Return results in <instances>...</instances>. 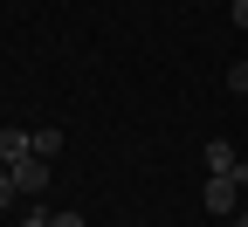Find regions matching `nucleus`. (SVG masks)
Listing matches in <instances>:
<instances>
[{"label": "nucleus", "instance_id": "39448f33", "mask_svg": "<svg viewBox=\"0 0 248 227\" xmlns=\"http://www.w3.org/2000/svg\"><path fill=\"white\" fill-rule=\"evenodd\" d=\"M62 151V131H55V124H42V131H35V158H55Z\"/></svg>", "mask_w": 248, "mask_h": 227}, {"label": "nucleus", "instance_id": "9d476101", "mask_svg": "<svg viewBox=\"0 0 248 227\" xmlns=\"http://www.w3.org/2000/svg\"><path fill=\"white\" fill-rule=\"evenodd\" d=\"M234 227H248V213H234Z\"/></svg>", "mask_w": 248, "mask_h": 227}, {"label": "nucleus", "instance_id": "20e7f679", "mask_svg": "<svg viewBox=\"0 0 248 227\" xmlns=\"http://www.w3.org/2000/svg\"><path fill=\"white\" fill-rule=\"evenodd\" d=\"M28 151H35V131H21V124H0V166H21Z\"/></svg>", "mask_w": 248, "mask_h": 227}, {"label": "nucleus", "instance_id": "1a4fd4ad", "mask_svg": "<svg viewBox=\"0 0 248 227\" xmlns=\"http://www.w3.org/2000/svg\"><path fill=\"white\" fill-rule=\"evenodd\" d=\"M234 28H248V0H234Z\"/></svg>", "mask_w": 248, "mask_h": 227}, {"label": "nucleus", "instance_id": "0eeeda50", "mask_svg": "<svg viewBox=\"0 0 248 227\" xmlns=\"http://www.w3.org/2000/svg\"><path fill=\"white\" fill-rule=\"evenodd\" d=\"M7 200H21V193H14V172L0 166V207H7Z\"/></svg>", "mask_w": 248, "mask_h": 227}, {"label": "nucleus", "instance_id": "f03ea898", "mask_svg": "<svg viewBox=\"0 0 248 227\" xmlns=\"http://www.w3.org/2000/svg\"><path fill=\"white\" fill-rule=\"evenodd\" d=\"M7 172H14V193L28 200V193H42V186H48V158H35V151H28L21 166H7Z\"/></svg>", "mask_w": 248, "mask_h": 227}, {"label": "nucleus", "instance_id": "7ed1b4c3", "mask_svg": "<svg viewBox=\"0 0 248 227\" xmlns=\"http://www.w3.org/2000/svg\"><path fill=\"white\" fill-rule=\"evenodd\" d=\"M207 172H228V179H241V186H248V166L234 158V145H228V138H207Z\"/></svg>", "mask_w": 248, "mask_h": 227}, {"label": "nucleus", "instance_id": "6e6552de", "mask_svg": "<svg viewBox=\"0 0 248 227\" xmlns=\"http://www.w3.org/2000/svg\"><path fill=\"white\" fill-rule=\"evenodd\" d=\"M48 227H83V213H48Z\"/></svg>", "mask_w": 248, "mask_h": 227}, {"label": "nucleus", "instance_id": "423d86ee", "mask_svg": "<svg viewBox=\"0 0 248 227\" xmlns=\"http://www.w3.org/2000/svg\"><path fill=\"white\" fill-rule=\"evenodd\" d=\"M228 90H234V96H248V62H228Z\"/></svg>", "mask_w": 248, "mask_h": 227}, {"label": "nucleus", "instance_id": "f257e3e1", "mask_svg": "<svg viewBox=\"0 0 248 227\" xmlns=\"http://www.w3.org/2000/svg\"><path fill=\"white\" fill-rule=\"evenodd\" d=\"M234 207H241V179H228V172H207V213L234 220Z\"/></svg>", "mask_w": 248, "mask_h": 227}]
</instances>
